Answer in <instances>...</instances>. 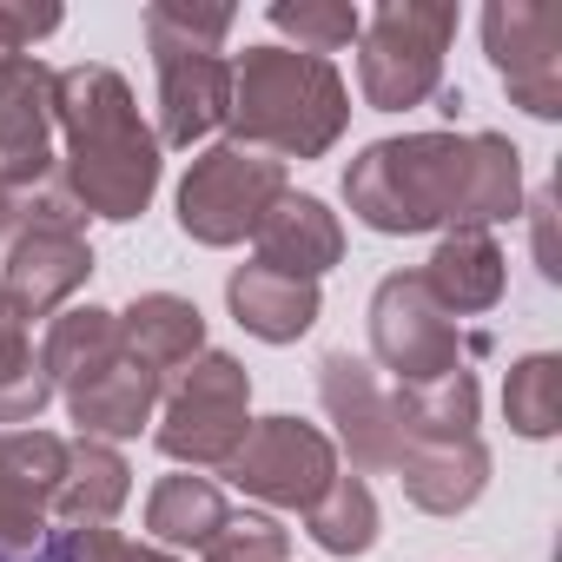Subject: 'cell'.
Returning a JSON list of instances; mask_svg holds the SVG:
<instances>
[{"label":"cell","instance_id":"obj_1","mask_svg":"<svg viewBox=\"0 0 562 562\" xmlns=\"http://www.w3.org/2000/svg\"><path fill=\"white\" fill-rule=\"evenodd\" d=\"M345 205L384 238L490 232L522 212V153L503 133H397L345 166Z\"/></svg>","mask_w":562,"mask_h":562},{"label":"cell","instance_id":"obj_2","mask_svg":"<svg viewBox=\"0 0 562 562\" xmlns=\"http://www.w3.org/2000/svg\"><path fill=\"white\" fill-rule=\"evenodd\" d=\"M54 126H60V199L87 218H139L159 192V133L139 120L126 74L80 60L54 74Z\"/></svg>","mask_w":562,"mask_h":562},{"label":"cell","instance_id":"obj_3","mask_svg":"<svg viewBox=\"0 0 562 562\" xmlns=\"http://www.w3.org/2000/svg\"><path fill=\"white\" fill-rule=\"evenodd\" d=\"M232 146L265 159H325L351 126V87L331 60L299 47H245L232 60Z\"/></svg>","mask_w":562,"mask_h":562},{"label":"cell","instance_id":"obj_4","mask_svg":"<svg viewBox=\"0 0 562 562\" xmlns=\"http://www.w3.org/2000/svg\"><path fill=\"white\" fill-rule=\"evenodd\" d=\"M41 364H47L67 417L80 424V437L126 443V437H139L159 417L166 384L126 351L120 318L106 305H67V312H54L47 338H41Z\"/></svg>","mask_w":562,"mask_h":562},{"label":"cell","instance_id":"obj_5","mask_svg":"<svg viewBox=\"0 0 562 562\" xmlns=\"http://www.w3.org/2000/svg\"><path fill=\"white\" fill-rule=\"evenodd\" d=\"M238 27L232 8H192V0H153L146 47L159 67V146H199L232 113V60L218 54Z\"/></svg>","mask_w":562,"mask_h":562},{"label":"cell","instance_id":"obj_6","mask_svg":"<svg viewBox=\"0 0 562 562\" xmlns=\"http://www.w3.org/2000/svg\"><path fill=\"white\" fill-rule=\"evenodd\" d=\"M87 278H93V245H87L80 212L60 192L21 199V218L0 245V305L21 325H34V318L67 312Z\"/></svg>","mask_w":562,"mask_h":562},{"label":"cell","instance_id":"obj_7","mask_svg":"<svg viewBox=\"0 0 562 562\" xmlns=\"http://www.w3.org/2000/svg\"><path fill=\"white\" fill-rule=\"evenodd\" d=\"M457 8L437 0H384L358 27V93L378 113L424 106L443 87V54L457 41Z\"/></svg>","mask_w":562,"mask_h":562},{"label":"cell","instance_id":"obj_8","mask_svg":"<svg viewBox=\"0 0 562 562\" xmlns=\"http://www.w3.org/2000/svg\"><path fill=\"white\" fill-rule=\"evenodd\" d=\"M251 430V378L232 351H199L159 397L153 443L179 470H225Z\"/></svg>","mask_w":562,"mask_h":562},{"label":"cell","instance_id":"obj_9","mask_svg":"<svg viewBox=\"0 0 562 562\" xmlns=\"http://www.w3.org/2000/svg\"><path fill=\"white\" fill-rule=\"evenodd\" d=\"M285 192L292 186H285V166L278 159H265L251 146H232V139L205 146L179 179V232L192 245H212V251L245 245L258 232V218Z\"/></svg>","mask_w":562,"mask_h":562},{"label":"cell","instance_id":"obj_10","mask_svg":"<svg viewBox=\"0 0 562 562\" xmlns=\"http://www.w3.org/2000/svg\"><path fill=\"white\" fill-rule=\"evenodd\" d=\"M371 358L391 371V391H424L463 371V331L457 318L430 299L417 271H391L371 292Z\"/></svg>","mask_w":562,"mask_h":562},{"label":"cell","instance_id":"obj_11","mask_svg":"<svg viewBox=\"0 0 562 562\" xmlns=\"http://www.w3.org/2000/svg\"><path fill=\"white\" fill-rule=\"evenodd\" d=\"M225 476H232L245 496L271 503V509H299V516H305V509L331 490V476H338V443H331L318 424L278 411V417H258V424L245 430V443L232 450Z\"/></svg>","mask_w":562,"mask_h":562},{"label":"cell","instance_id":"obj_12","mask_svg":"<svg viewBox=\"0 0 562 562\" xmlns=\"http://www.w3.org/2000/svg\"><path fill=\"white\" fill-rule=\"evenodd\" d=\"M483 54L529 120H562V8L555 0H490Z\"/></svg>","mask_w":562,"mask_h":562},{"label":"cell","instance_id":"obj_13","mask_svg":"<svg viewBox=\"0 0 562 562\" xmlns=\"http://www.w3.org/2000/svg\"><path fill=\"white\" fill-rule=\"evenodd\" d=\"M54 67L34 54L0 60V186L14 199H41L60 172L54 153Z\"/></svg>","mask_w":562,"mask_h":562},{"label":"cell","instance_id":"obj_14","mask_svg":"<svg viewBox=\"0 0 562 562\" xmlns=\"http://www.w3.org/2000/svg\"><path fill=\"white\" fill-rule=\"evenodd\" d=\"M318 404L331 417V443L358 463V470H397V450H404V424H397V391L378 378L371 358H351V351H331L318 364Z\"/></svg>","mask_w":562,"mask_h":562},{"label":"cell","instance_id":"obj_15","mask_svg":"<svg viewBox=\"0 0 562 562\" xmlns=\"http://www.w3.org/2000/svg\"><path fill=\"white\" fill-rule=\"evenodd\" d=\"M60 476H67V437L41 424L0 430V555H21L47 536Z\"/></svg>","mask_w":562,"mask_h":562},{"label":"cell","instance_id":"obj_16","mask_svg":"<svg viewBox=\"0 0 562 562\" xmlns=\"http://www.w3.org/2000/svg\"><path fill=\"white\" fill-rule=\"evenodd\" d=\"M225 305L232 318L258 338V345H299L318 312H325V292L312 285V278H292V271H271V265H238L225 278Z\"/></svg>","mask_w":562,"mask_h":562},{"label":"cell","instance_id":"obj_17","mask_svg":"<svg viewBox=\"0 0 562 562\" xmlns=\"http://www.w3.org/2000/svg\"><path fill=\"white\" fill-rule=\"evenodd\" d=\"M251 245H258V265L292 271V278H312V285H318V278L345 258V225H338V212H331L325 199L285 192V199L258 218Z\"/></svg>","mask_w":562,"mask_h":562},{"label":"cell","instance_id":"obj_18","mask_svg":"<svg viewBox=\"0 0 562 562\" xmlns=\"http://www.w3.org/2000/svg\"><path fill=\"white\" fill-rule=\"evenodd\" d=\"M397 483L424 516H463L490 490V443L483 437H450V443H404Z\"/></svg>","mask_w":562,"mask_h":562},{"label":"cell","instance_id":"obj_19","mask_svg":"<svg viewBox=\"0 0 562 562\" xmlns=\"http://www.w3.org/2000/svg\"><path fill=\"white\" fill-rule=\"evenodd\" d=\"M417 278L430 285V299H437L450 318H476V312H490V305L503 299L509 258H503L496 232H443L437 251H430V265H424Z\"/></svg>","mask_w":562,"mask_h":562},{"label":"cell","instance_id":"obj_20","mask_svg":"<svg viewBox=\"0 0 562 562\" xmlns=\"http://www.w3.org/2000/svg\"><path fill=\"white\" fill-rule=\"evenodd\" d=\"M120 318V338H126V351L166 384V378H179L199 351H212L205 345V312L192 305V299H179V292H146V299H133L126 312H113Z\"/></svg>","mask_w":562,"mask_h":562},{"label":"cell","instance_id":"obj_21","mask_svg":"<svg viewBox=\"0 0 562 562\" xmlns=\"http://www.w3.org/2000/svg\"><path fill=\"white\" fill-rule=\"evenodd\" d=\"M133 496V463L120 457V443H100V437H67V476H60V496H54V516L67 529H93V522H113Z\"/></svg>","mask_w":562,"mask_h":562},{"label":"cell","instance_id":"obj_22","mask_svg":"<svg viewBox=\"0 0 562 562\" xmlns=\"http://www.w3.org/2000/svg\"><path fill=\"white\" fill-rule=\"evenodd\" d=\"M225 516H232L225 490L212 476H199V470L159 476L153 496H146V536H153V549H205Z\"/></svg>","mask_w":562,"mask_h":562},{"label":"cell","instance_id":"obj_23","mask_svg":"<svg viewBox=\"0 0 562 562\" xmlns=\"http://www.w3.org/2000/svg\"><path fill=\"white\" fill-rule=\"evenodd\" d=\"M397 424H404V443H450V437H483V391L470 371H450L443 384H424V391H397ZM404 457V450H397Z\"/></svg>","mask_w":562,"mask_h":562},{"label":"cell","instance_id":"obj_24","mask_svg":"<svg viewBox=\"0 0 562 562\" xmlns=\"http://www.w3.org/2000/svg\"><path fill=\"white\" fill-rule=\"evenodd\" d=\"M378 529H384V516H378V496H371V483L364 476H331V490L305 509V536L325 549V555H371L378 549Z\"/></svg>","mask_w":562,"mask_h":562},{"label":"cell","instance_id":"obj_25","mask_svg":"<svg viewBox=\"0 0 562 562\" xmlns=\"http://www.w3.org/2000/svg\"><path fill=\"white\" fill-rule=\"evenodd\" d=\"M503 417L529 443H542V437L562 430V358L555 351H529V358L509 364V378H503Z\"/></svg>","mask_w":562,"mask_h":562},{"label":"cell","instance_id":"obj_26","mask_svg":"<svg viewBox=\"0 0 562 562\" xmlns=\"http://www.w3.org/2000/svg\"><path fill=\"white\" fill-rule=\"evenodd\" d=\"M47 404H54V378H47V364H41L34 338H27V325L0 305V424L27 430Z\"/></svg>","mask_w":562,"mask_h":562},{"label":"cell","instance_id":"obj_27","mask_svg":"<svg viewBox=\"0 0 562 562\" xmlns=\"http://www.w3.org/2000/svg\"><path fill=\"white\" fill-rule=\"evenodd\" d=\"M265 21L285 41H299V54H318V60H331L338 47H358V27H364V14L345 8V0H271Z\"/></svg>","mask_w":562,"mask_h":562},{"label":"cell","instance_id":"obj_28","mask_svg":"<svg viewBox=\"0 0 562 562\" xmlns=\"http://www.w3.org/2000/svg\"><path fill=\"white\" fill-rule=\"evenodd\" d=\"M199 555L205 562H292V529L265 509H232Z\"/></svg>","mask_w":562,"mask_h":562},{"label":"cell","instance_id":"obj_29","mask_svg":"<svg viewBox=\"0 0 562 562\" xmlns=\"http://www.w3.org/2000/svg\"><path fill=\"white\" fill-rule=\"evenodd\" d=\"M47 562H179V555L153 542H126L113 522H93V529H60L47 542Z\"/></svg>","mask_w":562,"mask_h":562},{"label":"cell","instance_id":"obj_30","mask_svg":"<svg viewBox=\"0 0 562 562\" xmlns=\"http://www.w3.org/2000/svg\"><path fill=\"white\" fill-rule=\"evenodd\" d=\"M60 8H34V0H0V60L14 54H34V41L60 34Z\"/></svg>","mask_w":562,"mask_h":562},{"label":"cell","instance_id":"obj_31","mask_svg":"<svg viewBox=\"0 0 562 562\" xmlns=\"http://www.w3.org/2000/svg\"><path fill=\"white\" fill-rule=\"evenodd\" d=\"M529 218H536V265H542V278H562V258H555V192L549 186L529 199Z\"/></svg>","mask_w":562,"mask_h":562},{"label":"cell","instance_id":"obj_32","mask_svg":"<svg viewBox=\"0 0 562 562\" xmlns=\"http://www.w3.org/2000/svg\"><path fill=\"white\" fill-rule=\"evenodd\" d=\"M14 218H21V199L0 186V245H8V232H14Z\"/></svg>","mask_w":562,"mask_h":562},{"label":"cell","instance_id":"obj_33","mask_svg":"<svg viewBox=\"0 0 562 562\" xmlns=\"http://www.w3.org/2000/svg\"><path fill=\"white\" fill-rule=\"evenodd\" d=\"M0 562H14V555H0Z\"/></svg>","mask_w":562,"mask_h":562}]
</instances>
